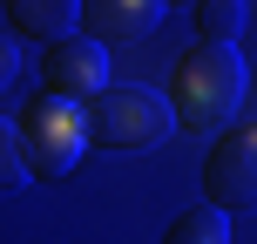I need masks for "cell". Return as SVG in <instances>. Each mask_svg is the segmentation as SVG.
<instances>
[{
    "label": "cell",
    "instance_id": "52a82bcc",
    "mask_svg": "<svg viewBox=\"0 0 257 244\" xmlns=\"http://www.w3.org/2000/svg\"><path fill=\"white\" fill-rule=\"evenodd\" d=\"M0 7H7L14 27H21V41H41V48L68 41L75 21H81V0H0Z\"/></svg>",
    "mask_w": 257,
    "mask_h": 244
},
{
    "label": "cell",
    "instance_id": "7a4b0ae2",
    "mask_svg": "<svg viewBox=\"0 0 257 244\" xmlns=\"http://www.w3.org/2000/svg\"><path fill=\"white\" fill-rule=\"evenodd\" d=\"M169 116L163 89H142V82H108L102 95L88 102V142L95 149H115V156H149L169 142Z\"/></svg>",
    "mask_w": 257,
    "mask_h": 244
},
{
    "label": "cell",
    "instance_id": "3957f363",
    "mask_svg": "<svg viewBox=\"0 0 257 244\" xmlns=\"http://www.w3.org/2000/svg\"><path fill=\"white\" fill-rule=\"evenodd\" d=\"M21 163L27 177H68V170L88 156V109L61 102V95H34V102L21 109Z\"/></svg>",
    "mask_w": 257,
    "mask_h": 244
},
{
    "label": "cell",
    "instance_id": "8fae6325",
    "mask_svg": "<svg viewBox=\"0 0 257 244\" xmlns=\"http://www.w3.org/2000/svg\"><path fill=\"white\" fill-rule=\"evenodd\" d=\"M7 82H14V48L0 41V89H7Z\"/></svg>",
    "mask_w": 257,
    "mask_h": 244
},
{
    "label": "cell",
    "instance_id": "5b68a950",
    "mask_svg": "<svg viewBox=\"0 0 257 244\" xmlns=\"http://www.w3.org/2000/svg\"><path fill=\"white\" fill-rule=\"evenodd\" d=\"M41 82H48V95H61V102H95V95L108 89V48L88 34H68L54 41V48H41Z\"/></svg>",
    "mask_w": 257,
    "mask_h": 244
},
{
    "label": "cell",
    "instance_id": "6da1fadb",
    "mask_svg": "<svg viewBox=\"0 0 257 244\" xmlns=\"http://www.w3.org/2000/svg\"><path fill=\"white\" fill-rule=\"evenodd\" d=\"M163 102L190 136H223L237 122V109H244V54L237 48H210V41L183 48L176 68H169Z\"/></svg>",
    "mask_w": 257,
    "mask_h": 244
},
{
    "label": "cell",
    "instance_id": "30bf717a",
    "mask_svg": "<svg viewBox=\"0 0 257 244\" xmlns=\"http://www.w3.org/2000/svg\"><path fill=\"white\" fill-rule=\"evenodd\" d=\"M21 177H27V163H21V129L0 122V190H14Z\"/></svg>",
    "mask_w": 257,
    "mask_h": 244
},
{
    "label": "cell",
    "instance_id": "277c9868",
    "mask_svg": "<svg viewBox=\"0 0 257 244\" xmlns=\"http://www.w3.org/2000/svg\"><path fill=\"white\" fill-rule=\"evenodd\" d=\"M203 204H217L223 217L257 210V116H237L210 142V156H203Z\"/></svg>",
    "mask_w": 257,
    "mask_h": 244
},
{
    "label": "cell",
    "instance_id": "9c48e42d",
    "mask_svg": "<svg viewBox=\"0 0 257 244\" xmlns=\"http://www.w3.org/2000/svg\"><path fill=\"white\" fill-rule=\"evenodd\" d=\"M163 244H230V217H223L217 204H196V210H183V217H169Z\"/></svg>",
    "mask_w": 257,
    "mask_h": 244
},
{
    "label": "cell",
    "instance_id": "ba28073f",
    "mask_svg": "<svg viewBox=\"0 0 257 244\" xmlns=\"http://www.w3.org/2000/svg\"><path fill=\"white\" fill-rule=\"evenodd\" d=\"M250 27V0H196V41L210 48H237Z\"/></svg>",
    "mask_w": 257,
    "mask_h": 244
},
{
    "label": "cell",
    "instance_id": "8992f818",
    "mask_svg": "<svg viewBox=\"0 0 257 244\" xmlns=\"http://www.w3.org/2000/svg\"><path fill=\"white\" fill-rule=\"evenodd\" d=\"M156 21H163V0H81V34L115 48V41H149Z\"/></svg>",
    "mask_w": 257,
    "mask_h": 244
}]
</instances>
